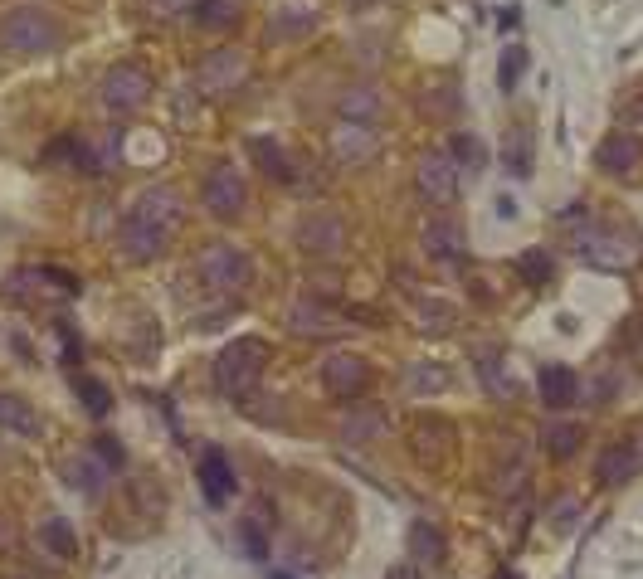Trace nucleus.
<instances>
[{"label": "nucleus", "mask_w": 643, "mask_h": 579, "mask_svg": "<svg viewBox=\"0 0 643 579\" xmlns=\"http://www.w3.org/2000/svg\"><path fill=\"white\" fill-rule=\"evenodd\" d=\"M570 249H575L580 263H590L600 273H629L643 254L639 239L624 234V229H614V224H580L575 239H570Z\"/></svg>", "instance_id": "nucleus-1"}, {"label": "nucleus", "mask_w": 643, "mask_h": 579, "mask_svg": "<svg viewBox=\"0 0 643 579\" xmlns=\"http://www.w3.org/2000/svg\"><path fill=\"white\" fill-rule=\"evenodd\" d=\"M0 49L15 59H39V54L59 49V25L35 5H20L0 20Z\"/></svg>", "instance_id": "nucleus-2"}, {"label": "nucleus", "mask_w": 643, "mask_h": 579, "mask_svg": "<svg viewBox=\"0 0 643 579\" xmlns=\"http://www.w3.org/2000/svg\"><path fill=\"white\" fill-rule=\"evenodd\" d=\"M264 361H268V341H259V336L229 341L225 351L215 356V380H220V390H225L229 399H244L254 390V380L264 375Z\"/></svg>", "instance_id": "nucleus-3"}, {"label": "nucleus", "mask_w": 643, "mask_h": 579, "mask_svg": "<svg viewBox=\"0 0 643 579\" xmlns=\"http://www.w3.org/2000/svg\"><path fill=\"white\" fill-rule=\"evenodd\" d=\"M195 278L210 292H244L249 278H254V263H249V254H244L239 244L215 239V244H205V249L195 254Z\"/></svg>", "instance_id": "nucleus-4"}, {"label": "nucleus", "mask_w": 643, "mask_h": 579, "mask_svg": "<svg viewBox=\"0 0 643 579\" xmlns=\"http://www.w3.org/2000/svg\"><path fill=\"white\" fill-rule=\"evenodd\" d=\"M152 98V73L142 64H113L98 83V103L108 112H137Z\"/></svg>", "instance_id": "nucleus-5"}, {"label": "nucleus", "mask_w": 643, "mask_h": 579, "mask_svg": "<svg viewBox=\"0 0 643 579\" xmlns=\"http://www.w3.org/2000/svg\"><path fill=\"white\" fill-rule=\"evenodd\" d=\"M415 190L424 205H434V210H444V205H454L458 195V161L449 151H424L415 166Z\"/></svg>", "instance_id": "nucleus-6"}, {"label": "nucleus", "mask_w": 643, "mask_h": 579, "mask_svg": "<svg viewBox=\"0 0 643 579\" xmlns=\"http://www.w3.org/2000/svg\"><path fill=\"white\" fill-rule=\"evenodd\" d=\"M200 205L210 210L215 219H239L244 215V205H249V190H244V176H239V166H229L220 161L205 185H200Z\"/></svg>", "instance_id": "nucleus-7"}, {"label": "nucleus", "mask_w": 643, "mask_h": 579, "mask_svg": "<svg viewBox=\"0 0 643 579\" xmlns=\"http://www.w3.org/2000/svg\"><path fill=\"white\" fill-rule=\"evenodd\" d=\"M298 249L307 258H337L346 249V239H351V229H346V219L332 215V210H312V215L298 219Z\"/></svg>", "instance_id": "nucleus-8"}, {"label": "nucleus", "mask_w": 643, "mask_h": 579, "mask_svg": "<svg viewBox=\"0 0 643 579\" xmlns=\"http://www.w3.org/2000/svg\"><path fill=\"white\" fill-rule=\"evenodd\" d=\"M244 73H249V64H244L239 49H210V54L195 64V88L210 93V98H220V93H234V88L244 83Z\"/></svg>", "instance_id": "nucleus-9"}, {"label": "nucleus", "mask_w": 643, "mask_h": 579, "mask_svg": "<svg viewBox=\"0 0 643 579\" xmlns=\"http://www.w3.org/2000/svg\"><path fill=\"white\" fill-rule=\"evenodd\" d=\"M327 151L337 166H366L380 151V127L371 122H337L332 137H327Z\"/></svg>", "instance_id": "nucleus-10"}, {"label": "nucleus", "mask_w": 643, "mask_h": 579, "mask_svg": "<svg viewBox=\"0 0 643 579\" xmlns=\"http://www.w3.org/2000/svg\"><path fill=\"white\" fill-rule=\"evenodd\" d=\"M639 472H643V434L614 438L605 453H600V463H595V477H600L605 487H624V482H634Z\"/></svg>", "instance_id": "nucleus-11"}, {"label": "nucleus", "mask_w": 643, "mask_h": 579, "mask_svg": "<svg viewBox=\"0 0 643 579\" xmlns=\"http://www.w3.org/2000/svg\"><path fill=\"white\" fill-rule=\"evenodd\" d=\"M366 380H371V365L361 361L356 351H332V356L322 361V385H327V395L356 399L366 390Z\"/></svg>", "instance_id": "nucleus-12"}, {"label": "nucleus", "mask_w": 643, "mask_h": 579, "mask_svg": "<svg viewBox=\"0 0 643 579\" xmlns=\"http://www.w3.org/2000/svg\"><path fill=\"white\" fill-rule=\"evenodd\" d=\"M181 195L176 190H166V185H152V190H142L137 200H132V210H127V219H137V224H152V229H161V234H171L176 224H181Z\"/></svg>", "instance_id": "nucleus-13"}, {"label": "nucleus", "mask_w": 643, "mask_h": 579, "mask_svg": "<svg viewBox=\"0 0 643 579\" xmlns=\"http://www.w3.org/2000/svg\"><path fill=\"white\" fill-rule=\"evenodd\" d=\"M595 166L609 176H634L643 166V142L634 132H609L605 142L595 146Z\"/></svg>", "instance_id": "nucleus-14"}, {"label": "nucleus", "mask_w": 643, "mask_h": 579, "mask_svg": "<svg viewBox=\"0 0 643 579\" xmlns=\"http://www.w3.org/2000/svg\"><path fill=\"white\" fill-rule=\"evenodd\" d=\"M195 477H200V492H205L210 507H225L229 497H234V468H229V458L220 448H205V453H200Z\"/></svg>", "instance_id": "nucleus-15"}, {"label": "nucleus", "mask_w": 643, "mask_h": 579, "mask_svg": "<svg viewBox=\"0 0 643 579\" xmlns=\"http://www.w3.org/2000/svg\"><path fill=\"white\" fill-rule=\"evenodd\" d=\"M288 326H293L298 336H337V331H341V312H337V307H327V302H317V297H303V302H293Z\"/></svg>", "instance_id": "nucleus-16"}, {"label": "nucleus", "mask_w": 643, "mask_h": 579, "mask_svg": "<svg viewBox=\"0 0 643 579\" xmlns=\"http://www.w3.org/2000/svg\"><path fill=\"white\" fill-rule=\"evenodd\" d=\"M419 244H424V254L439 258V263H454L463 258V224L449 215H434L424 224V234H419Z\"/></svg>", "instance_id": "nucleus-17"}, {"label": "nucleus", "mask_w": 643, "mask_h": 579, "mask_svg": "<svg viewBox=\"0 0 643 579\" xmlns=\"http://www.w3.org/2000/svg\"><path fill=\"white\" fill-rule=\"evenodd\" d=\"M166 239H171V234H161V229H152V224H137V219H127V215H122V224H117V244H122V254L137 258V263L166 254Z\"/></svg>", "instance_id": "nucleus-18"}, {"label": "nucleus", "mask_w": 643, "mask_h": 579, "mask_svg": "<svg viewBox=\"0 0 643 579\" xmlns=\"http://www.w3.org/2000/svg\"><path fill=\"white\" fill-rule=\"evenodd\" d=\"M536 390H541L546 409H566V404L580 399V375L570 365H541L536 370Z\"/></svg>", "instance_id": "nucleus-19"}, {"label": "nucleus", "mask_w": 643, "mask_h": 579, "mask_svg": "<svg viewBox=\"0 0 643 579\" xmlns=\"http://www.w3.org/2000/svg\"><path fill=\"white\" fill-rule=\"evenodd\" d=\"M410 448H415L424 463H444L449 458V448H454V424L449 419H434V414H424L415 424V438H410Z\"/></svg>", "instance_id": "nucleus-20"}, {"label": "nucleus", "mask_w": 643, "mask_h": 579, "mask_svg": "<svg viewBox=\"0 0 643 579\" xmlns=\"http://www.w3.org/2000/svg\"><path fill=\"white\" fill-rule=\"evenodd\" d=\"M337 112H341V122H371L376 127L380 112H385V98H380V88H371V83H351V88H341Z\"/></svg>", "instance_id": "nucleus-21"}, {"label": "nucleus", "mask_w": 643, "mask_h": 579, "mask_svg": "<svg viewBox=\"0 0 643 579\" xmlns=\"http://www.w3.org/2000/svg\"><path fill=\"white\" fill-rule=\"evenodd\" d=\"M0 429L15 438H35L39 434V414L30 409V399L15 390H0Z\"/></svg>", "instance_id": "nucleus-22"}, {"label": "nucleus", "mask_w": 643, "mask_h": 579, "mask_svg": "<svg viewBox=\"0 0 643 579\" xmlns=\"http://www.w3.org/2000/svg\"><path fill=\"white\" fill-rule=\"evenodd\" d=\"M400 385H405L410 395L429 399V395H439V390L449 385V370H439V365H434V361H415V365H405V375H400Z\"/></svg>", "instance_id": "nucleus-23"}, {"label": "nucleus", "mask_w": 643, "mask_h": 579, "mask_svg": "<svg viewBox=\"0 0 643 579\" xmlns=\"http://www.w3.org/2000/svg\"><path fill=\"white\" fill-rule=\"evenodd\" d=\"M39 541H44V550H49L54 560H74L78 555V536H74V526H69L64 516H44Z\"/></svg>", "instance_id": "nucleus-24"}, {"label": "nucleus", "mask_w": 643, "mask_h": 579, "mask_svg": "<svg viewBox=\"0 0 643 579\" xmlns=\"http://www.w3.org/2000/svg\"><path fill=\"white\" fill-rule=\"evenodd\" d=\"M249 151H254L259 171H268L273 181H293V161L283 156V146H278V142H268V137H254V142H249Z\"/></svg>", "instance_id": "nucleus-25"}, {"label": "nucleus", "mask_w": 643, "mask_h": 579, "mask_svg": "<svg viewBox=\"0 0 643 579\" xmlns=\"http://www.w3.org/2000/svg\"><path fill=\"white\" fill-rule=\"evenodd\" d=\"M410 545H415V565H424V570H429V565H439V560H444V550H449V545H444V536H439L429 521H415Z\"/></svg>", "instance_id": "nucleus-26"}, {"label": "nucleus", "mask_w": 643, "mask_h": 579, "mask_svg": "<svg viewBox=\"0 0 643 579\" xmlns=\"http://www.w3.org/2000/svg\"><path fill=\"white\" fill-rule=\"evenodd\" d=\"M239 20V0H195V25L200 30H225Z\"/></svg>", "instance_id": "nucleus-27"}, {"label": "nucleus", "mask_w": 643, "mask_h": 579, "mask_svg": "<svg viewBox=\"0 0 643 579\" xmlns=\"http://www.w3.org/2000/svg\"><path fill=\"white\" fill-rule=\"evenodd\" d=\"M380 429H385V414H376V409L346 414V419H341V443H366V438H376Z\"/></svg>", "instance_id": "nucleus-28"}, {"label": "nucleus", "mask_w": 643, "mask_h": 579, "mask_svg": "<svg viewBox=\"0 0 643 579\" xmlns=\"http://www.w3.org/2000/svg\"><path fill=\"white\" fill-rule=\"evenodd\" d=\"M522 482H527V448H512V458L497 463V492L512 497V492H522Z\"/></svg>", "instance_id": "nucleus-29"}, {"label": "nucleus", "mask_w": 643, "mask_h": 579, "mask_svg": "<svg viewBox=\"0 0 643 579\" xmlns=\"http://www.w3.org/2000/svg\"><path fill=\"white\" fill-rule=\"evenodd\" d=\"M415 326H424V331H449V322H454V307L449 302H434V297H415Z\"/></svg>", "instance_id": "nucleus-30"}, {"label": "nucleus", "mask_w": 643, "mask_h": 579, "mask_svg": "<svg viewBox=\"0 0 643 579\" xmlns=\"http://www.w3.org/2000/svg\"><path fill=\"white\" fill-rule=\"evenodd\" d=\"M478 375H483L488 395H502V399L517 395V385L507 380V365H502V356H483V361H478Z\"/></svg>", "instance_id": "nucleus-31"}, {"label": "nucleus", "mask_w": 643, "mask_h": 579, "mask_svg": "<svg viewBox=\"0 0 643 579\" xmlns=\"http://www.w3.org/2000/svg\"><path fill=\"white\" fill-rule=\"evenodd\" d=\"M580 443H585V429H580V424H556V429L546 434L551 458H575V453H580Z\"/></svg>", "instance_id": "nucleus-32"}, {"label": "nucleus", "mask_w": 643, "mask_h": 579, "mask_svg": "<svg viewBox=\"0 0 643 579\" xmlns=\"http://www.w3.org/2000/svg\"><path fill=\"white\" fill-rule=\"evenodd\" d=\"M78 395H83V409L88 414H108L113 409V395H108V385L103 380H93V375H74Z\"/></svg>", "instance_id": "nucleus-33"}, {"label": "nucleus", "mask_w": 643, "mask_h": 579, "mask_svg": "<svg viewBox=\"0 0 643 579\" xmlns=\"http://www.w3.org/2000/svg\"><path fill=\"white\" fill-rule=\"evenodd\" d=\"M312 25H317V15H312L307 5H283V10L273 15V30H278V35H303Z\"/></svg>", "instance_id": "nucleus-34"}, {"label": "nucleus", "mask_w": 643, "mask_h": 579, "mask_svg": "<svg viewBox=\"0 0 643 579\" xmlns=\"http://www.w3.org/2000/svg\"><path fill=\"white\" fill-rule=\"evenodd\" d=\"M502 156H507V171H512V176H527V171H531V156H527V132H522V127H517V132L507 137V151H502Z\"/></svg>", "instance_id": "nucleus-35"}, {"label": "nucleus", "mask_w": 643, "mask_h": 579, "mask_svg": "<svg viewBox=\"0 0 643 579\" xmlns=\"http://www.w3.org/2000/svg\"><path fill=\"white\" fill-rule=\"evenodd\" d=\"M69 477H74L78 492H98V487H103V468H98V458H78L74 468H69Z\"/></svg>", "instance_id": "nucleus-36"}, {"label": "nucleus", "mask_w": 643, "mask_h": 579, "mask_svg": "<svg viewBox=\"0 0 643 579\" xmlns=\"http://www.w3.org/2000/svg\"><path fill=\"white\" fill-rule=\"evenodd\" d=\"M522 69H527V54H522L517 44H512V49H502V78H497V83L512 93V88H517V78H522Z\"/></svg>", "instance_id": "nucleus-37"}, {"label": "nucleus", "mask_w": 643, "mask_h": 579, "mask_svg": "<svg viewBox=\"0 0 643 579\" xmlns=\"http://www.w3.org/2000/svg\"><path fill=\"white\" fill-rule=\"evenodd\" d=\"M517 268H522L527 278H536V283H546V278H551V258L546 254H522L517 258Z\"/></svg>", "instance_id": "nucleus-38"}, {"label": "nucleus", "mask_w": 643, "mask_h": 579, "mask_svg": "<svg viewBox=\"0 0 643 579\" xmlns=\"http://www.w3.org/2000/svg\"><path fill=\"white\" fill-rule=\"evenodd\" d=\"M551 516H556V531H575V521H580V502H570V497H561Z\"/></svg>", "instance_id": "nucleus-39"}, {"label": "nucleus", "mask_w": 643, "mask_h": 579, "mask_svg": "<svg viewBox=\"0 0 643 579\" xmlns=\"http://www.w3.org/2000/svg\"><path fill=\"white\" fill-rule=\"evenodd\" d=\"M147 5H152V15H161V20L166 15H181V10H195V0H147Z\"/></svg>", "instance_id": "nucleus-40"}, {"label": "nucleus", "mask_w": 643, "mask_h": 579, "mask_svg": "<svg viewBox=\"0 0 643 579\" xmlns=\"http://www.w3.org/2000/svg\"><path fill=\"white\" fill-rule=\"evenodd\" d=\"M93 458H98V463H113V468H117V463H122V448L103 434V438H98V448H93Z\"/></svg>", "instance_id": "nucleus-41"}, {"label": "nucleus", "mask_w": 643, "mask_h": 579, "mask_svg": "<svg viewBox=\"0 0 643 579\" xmlns=\"http://www.w3.org/2000/svg\"><path fill=\"white\" fill-rule=\"evenodd\" d=\"M639 361H643V341H639Z\"/></svg>", "instance_id": "nucleus-42"}]
</instances>
